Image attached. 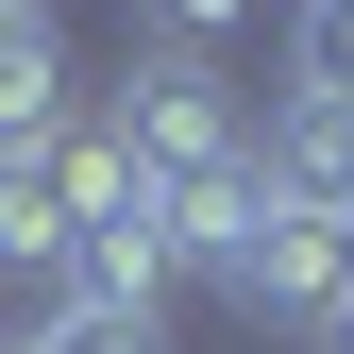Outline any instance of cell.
I'll list each match as a JSON object with an SVG mask.
<instances>
[{"mask_svg":"<svg viewBox=\"0 0 354 354\" xmlns=\"http://www.w3.org/2000/svg\"><path fill=\"white\" fill-rule=\"evenodd\" d=\"M84 118H102V136L136 152V186H152L169 219H186L203 186H236V169H253V118H236V84H219V51H186V34L118 51V84H102Z\"/></svg>","mask_w":354,"mask_h":354,"instance_id":"cell-1","label":"cell"},{"mask_svg":"<svg viewBox=\"0 0 354 354\" xmlns=\"http://www.w3.org/2000/svg\"><path fill=\"white\" fill-rule=\"evenodd\" d=\"M152 17H169V34H186V51H219V34H236V17H253V0H152Z\"/></svg>","mask_w":354,"mask_h":354,"instance_id":"cell-6","label":"cell"},{"mask_svg":"<svg viewBox=\"0 0 354 354\" xmlns=\"http://www.w3.org/2000/svg\"><path fill=\"white\" fill-rule=\"evenodd\" d=\"M253 169H270V203H304V219H354V102H287L253 118Z\"/></svg>","mask_w":354,"mask_h":354,"instance_id":"cell-3","label":"cell"},{"mask_svg":"<svg viewBox=\"0 0 354 354\" xmlns=\"http://www.w3.org/2000/svg\"><path fill=\"white\" fill-rule=\"evenodd\" d=\"M337 270H354V219H304V203H270V236L236 253V270H219V304H236V321H321L337 304Z\"/></svg>","mask_w":354,"mask_h":354,"instance_id":"cell-2","label":"cell"},{"mask_svg":"<svg viewBox=\"0 0 354 354\" xmlns=\"http://www.w3.org/2000/svg\"><path fill=\"white\" fill-rule=\"evenodd\" d=\"M287 84L304 102H354V0H287Z\"/></svg>","mask_w":354,"mask_h":354,"instance_id":"cell-5","label":"cell"},{"mask_svg":"<svg viewBox=\"0 0 354 354\" xmlns=\"http://www.w3.org/2000/svg\"><path fill=\"white\" fill-rule=\"evenodd\" d=\"M17 34H51V0H0V51H17Z\"/></svg>","mask_w":354,"mask_h":354,"instance_id":"cell-8","label":"cell"},{"mask_svg":"<svg viewBox=\"0 0 354 354\" xmlns=\"http://www.w3.org/2000/svg\"><path fill=\"white\" fill-rule=\"evenodd\" d=\"M17 354H169V304H51Z\"/></svg>","mask_w":354,"mask_h":354,"instance_id":"cell-4","label":"cell"},{"mask_svg":"<svg viewBox=\"0 0 354 354\" xmlns=\"http://www.w3.org/2000/svg\"><path fill=\"white\" fill-rule=\"evenodd\" d=\"M304 354H354V270H337V304H321V321H304Z\"/></svg>","mask_w":354,"mask_h":354,"instance_id":"cell-7","label":"cell"}]
</instances>
